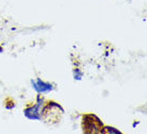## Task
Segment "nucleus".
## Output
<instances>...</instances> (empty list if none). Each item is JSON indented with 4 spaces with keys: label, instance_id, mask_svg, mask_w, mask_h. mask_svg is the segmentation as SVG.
I'll return each mask as SVG.
<instances>
[{
    "label": "nucleus",
    "instance_id": "obj_3",
    "mask_svg": "<svg viewBox=\"0 0 147 134\" xmlns=\"http://www.w3.org/2000/svg\"><path fill=\"white\" fill-rule=\"evenodd\" d=\"M101 132L102 133H114V134H119L121 133V131L117 130V129H115L113 127H102L101 129Z\"/></svg>",
    "mask_w": 147,
    "mask_h": 134
},
{
    "label": "nucleus",
    "instance_id": "obj_1",
    "mask_svg": "<svg viewBox=\"0 0 147 134\" xmlns=\"http://www.w3.org/2000/svg\"><path fill=\"white\" fill-rule=\"evenodd\" d=\"M45 104H46V103H45V99L43 97L38 96V97L36 98V101H35L34 104L29 105V106H27L26 109H25L24 114H25V116L30 120L42 119Z\"/></svg>",
    "mask_w": 147,
    "mask_h": 134
},
{
    "label": "nucleus",
    "instance_id": "obj_4",
    "mask_svg": "<svg viewBox=\"0 0 147 134\" xmlns=\"http://www.w3.org/2000/svg\"><path fill=\"white\" fill-rule=\"evenodd\" d=\"M73 73H74V78H75L76 80H81V79H82L83 73H82V71H81L79 68H75V69H74Z\"/></svg>",
    "mask_w": 147,
    "mask_h": 134
},
{
    "label": "nucleus",
    "instance_id": "obj_2",
    "mask_svg": "<svg viewBox=\"0 0 147 134\" xmlns=\"http://www.w3.org/2000/svg\"><path fill=\"white\" fill-rule=\"evenodd\" d=\"M31 85H32L33 90L36 92L37 94H48V93L53 91V88H55L52 83L43 81L40 78L31 80Z\"/></svg>",
    "mask_w": 147,
    "mask_h": 134
},
{
    "label": "nucleus",
    "instance_id": "obj_5",
    "mask_svg": "<svg viewBox=\"0 0 147 134\" xmlns=\"http://www.w3.org/2000/svg\"><path fill=\"white\" fill-rule=\"evenodd\" d=\"M1 51H2V48H1V47H0V52H1Z\"/></svg>",
    "mask_w": 147,
    "mask_h": 134
}]
</instances>
